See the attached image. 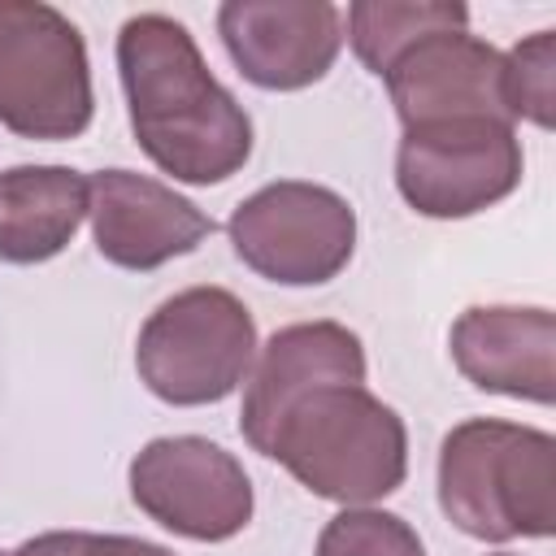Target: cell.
Segmentation results:
<instances>
[{
  "mask_svg": "<svg viewBox=\"0 0 556 556\" xmlns=\"http://www.w3.org/2000/svg\"><path fill=\"white\" fill-rule=\"evenodd\" d=\"M117 74L130 130L178 182H226L252 156V117L208 74L191 30L169 13H135L117 30Z\"/></svg>",
  "mask_w": 556,
  "mask_h": 556,
  "instance_id": "obj_1",
  "label": "cell"
},
{
  "mask_svg": "<svg viewBox=\"0 0 556 556\" xmlns=\"http://www.w3.org/2000/svg\"><path fill=\"white\" fill-rule=\"evenodd\" d=\"M261 456L278 460L313 495L365 508L404 486L408 430L365 382H326L274 421Z\"/></svg>",
  "mask_w": 556,
  "mask_h": 556,
  "instance_id": "obj_2",
  "label": "cell"
},
{
  "mask_svg": "<svg viewBox=\"0 0 556 556\" xmlns=\"http://www.w3.org/2000/svg\"><path fill=\"white\" fill-rule=\"evenodd\" d=\"M439 508L482 543L552 539L556 530V439L539 426L469 417L439 447Z\"/></svg>",
  "mask_w": 556,
  "mask_h": 556,
  "instance_id": "obj_3",
  "label": "cell"
},
{
  "mask_svg": "<svg viewBox=\"0 0 556 556\" xmlns=\"http://www.w3.org/2000/svg\"><path fill=\"white\" fill-rule=\"evenodd\" d=\"M256 361V321L226 287H187L156 304L139 326V382L174 404L200 408L226 400Z\"/></svg>",
  "mask_w": 556,
  "mask_h": 556,
  "instance_id": "obj_4",
  "label": "cell"
},
{
  "mask_svg": "<svg viewBox=\"0 0 556 556\" xmlns=\"http://www.w3.org/2000/svg\"><path fill=\"white\" fill-rule=\"evenodd\" d=\"M96 91L83 30L43 0H0V126L22 139H78Z\"/></svg>",
  "mask_w": 556,
  "mask_h": 556,
  "instance_id": "obj_5",
  "label": "cell"
},
{
  "mask_svg": "<svg viewBox=\"0 0 556 556\" xmlns=\"http://www.w3.org/2000/svg\"><path fill=\"white\" fill-rule=\"evenodd\" d=\"M235 256L282 287H321L339 278L356 252L352 204L321 182H265L230 213Z\"/></svg>",
  "mask_w": 556,
  "mask_h": 556,
  "instance_id": "obj_6",
  "label": "cell"
},
{
  "mask_svg": "<svg viewBox=\"0 0 556 556\" xmlns=\"http://www.w3.org/2000/svg\"><path fill=\"white\" fill-rule=\"evenodd\" d=\"M526 169L513 122L456 117L408 126L395 148V187L421 217H473L517 191Z\"/></svg>",
  "mask_w": 556,
  "mask_h": 556,
  "instance_id": "obj_7",
  "label": "cell"
},
{
  "mask_svg": "<svg viewBox=\"0 0 556 556\" xmlns=\"http://www.w3.org/2000/svg\"><path fill=\"white\" fill-rule=\"evenodd\" d=\"M130 500L143 517L191 543H226L252 521V478L204 434H165L135 452Z\"/></svg>",
  "mask_w": 556,
  "mask_h": 556,
  "instance_id": "obj_8",
  "label": "cell"
},
{
  "mask_svg": "<svg viewBox=\"0 0 556 556\" xmlns=\"http://www.w3.org/2000/svg\"><path fill=\"white\" fill-rule=\"evenodd\" d=\"M217 35L261 91H300L330 74L343 48V9L330 0H226Z\"/></svg>",
  "mask_w": 556,
  "mask_h": 556,
  "instance_id": "obj_9",
  "label": "cell"
},
{
  "mask_svg": "<svg viewBox=\"0 0 556 556\" xmlns=\"http://www.w3.org/2000/svg\"><path fill=\"white\" fill-rule=\"evenodd\" d=\"M87 187L96 252L117 269L148 274L174 256L195 252L213 235V217L161 178L135 169H100L87 178Z\"/></svg>",
  "mask_w": 556,
  "mask_h": 556,
  "instance_id": "obj_10",
  "label": "cell"
},
{
  "mask_svg": "<svg viewBox=\"0 0 556 556\" xmlns=\"http://www.w3.org/2000/svg\"><path fill=\"white\" fill-rule=\"evenodd\" d=\"M382 83L404 130L456 117L513 122L504 96V52L469 30H439L413 43L382 74Z\"/></svg>",
  "mask_w": 556,
  "mask_h": 556,
  "instance_id": "obj_11",
  "label": "cell"
},
{
  "mask_svg": "<svg viewBox=\"0 0 556 556\" xmlns=\"http://www.w3.org/2000/svg\"><path fill=\"white\" fill-rule=\"evenodd\" d=\"M456 369L491 395L552 404L556 400V317L539 304H473L447 334Z\"/></svg>",
  "mask_w": 556,
  "mask_h": 556,
  "instance_id": "obj_12",
  "label": "cell"
},
{
  "mask_svg": "<svg viewBox=\"0 0 556 556\" xmlns=\"http://www.w3.org/2000/svg\"><path fill=\"white\" fill-rule=\"evenodd\" d=\"M326 382H365L361 334L339 321H295L274 330L243 378L239 434L252 443V452L265 447L274 421L300 395Z\"/></svg>",
  "mask_w": 556,
  "mask_h": 556,
  "instance_id": "obj_13",
  "label": "cell"
},
{
  "mask_svg": "<svg viewBox=\"0 0 556 556\" xmlns=\"http://www.w3.org/2000/svg\"><path fill=\"white\" fill-rule=\"evenodd\" d=\"M91 187L70 165H13L0 174V261L39 265L70 248Z\"/></svg>",
  "mask_w": 556,
  "mask_h": 556,
  "instance_id": "obj_14",
  "label": "cell"
},
{
  "mask_svg": "<svg viewBox=\"0 0 556 556\" xmlns=\"http://www.w3.org/2000/svg\"><path fill=\"white\" fill-rule=\"evenodd\" d=\"M469 9L456 0H356L348 4V43L369 74H387L413 43L439 30H465Z\"/></svg>",
  "mask_w": 556,
  "mask_h": 556,
  "instance_id": "obj_15",
  "label": "cell"
},
{
  "mask_svg": "<svg viewBox=\"0 0 556 556\" xmlns=\"http://www.w3.org/2000/svg\"><path fill=\"white\" fill-rule=\"evenodd\" d=\"M504 96L513 122L526 117L539 130L556 122V35L534 30L513 52H504Z\"/></svg>",
  "mask_w": 556,
  "mask_h": 556,
  "instance_id": "obj_16",
  "label": "cell"
},
{
  "mask_svg": "<svg viewBox=\"0 0 556 556\" xmlns=\"http://www.w3.org/2000/svg\"><path fill=\"white\" fill-rule=\"evenodd\" d=\"M313 556H426V547L404 517L365 504L334 513L321 526Z\"/></svg>",
  "mask_w": 556,
  "mask_h": 556,
  "instance_id": "obj_17",
  "label": "cell"
},
{
  "mask_svg": "<svg viewBox=\"0 0 556 556\" xmlns=\"http://www.w3.org/2000/svg\"><path fill=\"white\" fill-rule=\"evenodd\" d=\"M9 556H174L161 543L135 539V534H91V530H48L26 539Z\"/></svg>",
  "mask_w": 556,
  "mask_h": 556,
  "instance_id": "obj_18",
  "label": "cell"
},
{
  "mask_svg": "<svg viewBox=\"0 0 556 556\" xmlns=\"http://www.w3.org/2000/svg\"><path fill=\"white\" fill-rule=\"evenodd\" d=\"M495 556H508V552H495Z\"/></svg>",
  "mask_w": 556,
  "mask_h": 556,
  "instance_id": "obj_19",
  "label": "cell"
},
{
  "mask_svg": "<svg viewBox=\"0 0 556 556\" xmlns=\"http://www.w3.org/2000/svg\"><path fill=\"white\" fill-rule=\"evenodd\" d=\"M0 556H4V552H0Z\"/></svg>",
  "mask_w": 556,
  "mask_h": 556,
  "instance_id": "obj_20",
  "label": "cell"
}]
</instances>
